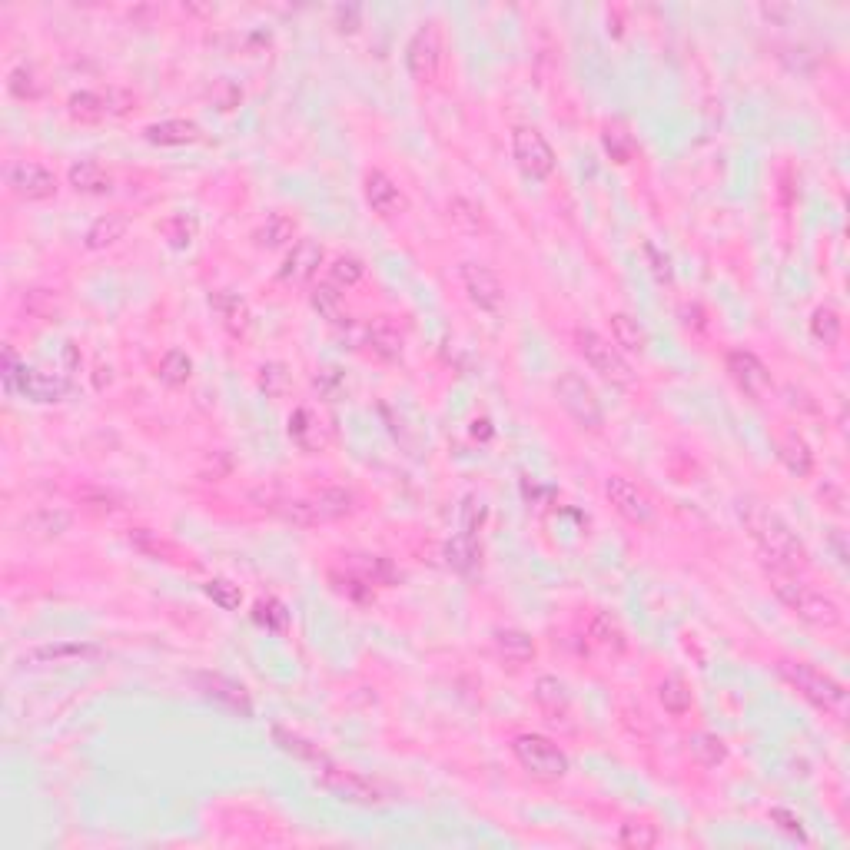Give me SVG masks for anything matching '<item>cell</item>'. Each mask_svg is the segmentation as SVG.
I'll use <instances>...</instances> for the list:
<instances>
[{"instance_id":"obj_22","label":"cell","mask_w":850,"mask_h":850,"mask_svg":"<svg viewBox=\"0 0 850 850\" xmlns=\"http://www.w3.org/2000/svg\"><path fill=\"white\" fill-rule=\"evenodd\" d=\"M492 645H495V651H499V658L505 661V665H512V668H522V665H528V661H535V655H538L535 638L522 628H495Z\"/></svg>"},{"instance_id":"obj_5","label":"cell","mask_w":850,"mask_h":850,"mask_svg":"<svg viewBox=\"0 0 850 850\" xmlns=\"http://www.w3.org/2000/svg\"><path fill=\"white\" fill-rule=\"evenodd\" d=\"M575 349L582 352L588 366H592L605 382H611V386H621V389L635 386V372H631L625 352H621L611 339L595 333V329L578 326L575 329Z\"/></svg>"},{"instance_id":"obj_20","label":"cell","mask_w":850,"mask_h":850,"mask_svg":"<svg viewBox=\"0 0 850 850\" xmlns=\"http://www.w3.org/2000/svg\"><path fill=\"white\" fill-rule=\"evenodd\" d=\"M193 681H196V691H200L203 698L223 704V708L243 714V718H253V698L240 681H233L226 675H210V671H206V675H196Z\"/></svg>"},{"instance_id":"obj_35","label":"cell","mask_w":850,"mask_h":850,"mask_svg":"<svg viewBox=\"0 0 850 850\" xmlns=\"http://www.w3.org/2000/svg\"><path fill=\"white\" fill-rule=\"evenodd\" d=\"M479 555H482V548L475 542V532H459L449 545H445V562H449V568H455L459 575H472L475 565H479Z\"/></svg>"},{"instance_id":"obj_55","label":"cell","mask_w":850,"mask_h":850,"mask_svg":"<svg viewBox=\"0 0 850 850\" xmlns=\"http://www.w3.org/2000/svg\"><path fill=\"white\" fill-rule=\"evenodd\" d=\"M316 389L323 392V396H336V392L342 389V376H339V369H323L316 376Z\"/></svg>"},{"instance_id":"obj_10","label":"cell","mask_w":850,"mask_h":850,"mask_svg":"<svg viewBox=\"0 0 850 850\" xmlns=\"http://www.w3.org/2000/svg\"><path fill=\"white\" fill-rule=\"evenodd\" d=\"M555 396H558V402H562V409L578 425H582V429L598 432L601 425H605V409H601L595 389L588 386V382L578 376V372L568 369V372H562V376L555 379Z\"/></svg>"},{"instance_id":"obj_56","label":"cell","mask_w":850,"mask_h":850,"mask_svg":"<svg viewBox=\"0 0 850 850\" xmlns=\"http://www.w3.org/2000/svg\"><path fill=\"white\" fill-rule=\"evenodd\" d=\"M333 17H336L339 30H349V34H356L359 30V7H336Z\"/></svg>"},{"instance_id":"obj_3","label":"cell","mask_w":850,"mask_h":850,"mask_svg":"<svg viewBox=\"0 0 850 850\" xmlns=\"http://www.w3.org/2000/svg\"><path fill=\"white\" fill-rule=\"evenodd\" d=\"M777 675L781 681H787L791 688L801 694L807 704H814L817 711L831 714V718H844L847 714V688L844 681H837L827 671L814 668L811 661H794V658H781L777 661Z\"/></svg>"},{"instance_id":"obj_51","label":"cell","mask_w":850,"mask_h":850,"mask_svg":"<svg viewBox=\"0 0 850 850\" xmlns=\"http://www.w3.org/2000/svg\"><path fill=\"white\" fill-rule=\"evenodd\" d=\"M645 256H648L651 273H655L658 283H671V279H675V273H671V259L661 253L655 243H645Z\"/></svg>"},{"instance_id":"obj_38","label":"cell","mask_w":850,"mask_h":850,"mask_svg":"<svg viewBox=\"0 0 850 850\" xmlns=\"http://www.w3.org/2000/svg\"><path fill=\"white\" fill-rule=\"evenodd\" d=\"M160 233L167 236V243L173 250H190L193 240L200 236V220L193 213H173L170 220H163Z\"/></svg>"},{"instance_id":"obj_29","label":"cell","mask_w":850,"mask_h":850,"mask_svg":"<svg viewBox=\"0 0 850 850\" xmlns=\"http://www.w3.org/2000/svg\"><path fill=\"white\" fill-rule=\"evenodd\" d=\"M130 230V216L123 213H103L90 223V230L84 233V246L87 250H107V246L120 243Z\"/></svg>"},{"instance_id":"obj_37","label":"cell","mask_w":850,"mask_h":850,"mask_svg":"<svg viewBox=\"0 0 850 850\" xmlns=\"http://www.w3.org/2000/svg\"><path fill=\"white\" fill-rule=\"evenodd\" d=\"M588 635H592L595 645H598L601 651H608V655H621V651H625V645H628L621 625H618V621L611 618V615H605V611L592 618V625H588Z\"/></svg>"},{"instance_id":"obj_48","label":"cell","mask_w":850,"mask_h":850,"mask_svg":"<svg viewBox=\"0 0 850 850\" xmlns=\"http://www.w3.org/2000/svg\"><path fill=\"white\" fill-rule=\"evenodd\" d=\"M203 592L213 605H220L223 611H240V605H243L240 585H233L230 578H210V582L203 585Z\"/></svg>"},{"instance_id":"obj_14","label":"cell","mask_w":850,"mask_h":850,"mask_svg":"<svg viewBox=\"0 0 850 850\" xmlns=\"http://www.w3.org/2000/svg\"><path fill=\"white\" fill-rule=\"evenodd\" d=\"M605 495H608L611 509L625 518L628 525L648 528L651 522H655V502H651V495L641 489V485L625 479V475H608Z\"/></svg>"},{"instance_id":"obj_36","label":"cell","mask_w":850,"mask_h":850,"mask_svg":"<svg viewBox=\"0 0 850 850\" xmlns=\"http://www.w3.org/2000/svg\"><path fill=\"white\" fill-rule=\"evenodd\" d=\"M688 751H691V758L698 761L701 767H721L724 761H728V744H724L718 734H711V731L691 734Z\"/></svg>"},{"instance_id":"obj_49","label":"cell","mask_w":850,"mask_h":850,"mask_svg":"<svg viewBox=\"0 0 850 850\" xmlns=\"http://www.w3.org/2000/svg\"><path fill=\"white\" fill-rule=\"evenodd\" d=\"M7 90H10V97H17V100H37L40 97V80L30 67H14L7 77Z\"/></svg>"},{"instance_id":"obj_24","label":"cell","mask_w":850,"mask_h":850,"mask_svg":"<svg viewBox=\"0 0 850 850\" xmlns=\"http://www.w3.org/2000/svg\"><path fill=\"white\" fill-rule=\"evenodd\" d=\"M210 306L213 313L220 316V323L230 329L233 336H243L246 329H250V303L240 296V293H230V289H216V293L210 296Z\"/></svg>"},{"instance_id":"obj_26","label":"cell","mask_w":850,"mask_h":850,"mask_svg":"<svg viewBox=\"0 0 850 850\" xmlns=\"http://www.w3.org/2000/svg\"><path fill=\"white\" fill-rule=\"evenodd\" d=\"M289 439H293L303 452H319L329 442L326 425L319 422L316 412L306 409V406H299L293 416H289Z\"/></svg>"},{"instance_id":"obj_7","label":"cell","mask_w":850,"mask_h":850,"mask_svg":"<svg viewBox=\"0 0 850 850\" xmlns=\"http://www.w3.org/2000/svg\"><path fill=\"white\" fill-rule=\"evenodd\" d=\"M445 60V40H442V27L435 20H425V24L416 27V34L409 37L406 44V70L416 84H435Z\"/></svg>"},{"instance_id":"obj_2","label":"cell","mask_w":850,"mask_h":850,"mask_svg":"<svg viewBox=\"0 0 850 850\" xmlns=\"http://www.w3.org/2000/svg\"><path fill=\"white\" fill-rule=\"evenodd\" d=\"M767 585L771 592L781 598V605L791 611L794 618H801L804 625L834 631L844 625V608L837 605L831 595H824L821 588L804 582L797 572H781V568H764Z\"/></svg>"},{"instance_id":"obj_27","label":"cell","mask_w":850,"mask_h":850,"mask_svg":"<svg viewBox=\"0 0 850 850\" xmlns=\"http://www.w3.org/2000/svg\"><path fill=\"white\" fill-rule=\"evenodd\" d=\"M777 455H781L784 469L791 475H797V479H807V475L814 472V452H811V445H807L804 435L784 432L781 439H777Z\"/></svg>"},{"instance_id":"obj_45","label":"cell","mask_w":850,"mask_h":850,"mask_svg":"<svg viewBox=\"0 0 850 850\" xmlns=\"http://www.w3.org/2000/svg\"><path fill=\"white\" fill-rule=\"evenodd\" d=\"M253 621L256 625H263L266 631H276V635H283V631L289 628V611L279 598H259L253 605Z\"/></svg>"},{"instance_id":"obj_39","label":"cell","mask_w":850,"mask_h":850,"mask_svg":"<svg viewBox=\"0 0 850 850\" xmlns=\"http://www.w3.org/2000/svg\"><path fill=\"white\" fill-rule=\"evenodd\" d=\"M309 303H313V309L326 319V323H333V326L346 323V306H342V293H339L333 283H319V286H313V293H309Z\"/></svg>"},{"instance_id":"obj_46","label":"cell","mask_w":850,"mask_h":850,"mask_svg":"<svg viewBox=\"0 0 850 850\" xmlns=\"http://www.w3.org/2000/svg\"><path fill=\"white\" fill-rule=\"evenodd\" d=\"M362 276H366V263L359 256H336L329 266V283L336 289H352Z\"/></svg>"},{"instance_id":"obj_23","label":"cell","mask_w":850,"mask_h":850,"mask_svg":"<svg viewBox=\"0 0 850 850\" xmlns=\"http://www.w3.org/2000/svg\"><path fill=\"white\" fill-rule=\"evenodd\" d=\"M153 147H190V143H200L203 140V130L200 123L193 120H160V123H150L143 130Z\"/></svg>"},{"instance_id":"obj_18","label":"cell","mask_w":850,"mask_h":850,"mask_svg":"<svg viewBox=\"0 0 850 850\" xmlns=\"http://www.w3.org/2000/svg\"><path fill=\"white\" fill-rule=\"evenodd\" d=\"M362 193H366V203L369 210L382 216V220H392V216H402L409 210V200L406 193L399 190L396 180L382 170H369L366 180H362Z\"/></svg>"},{"instance_id":"obj_8","label":"cell","mask_w":850,"mask_h":850,"mask_svg":"<svg viewBox=\"0 0 850 850\" xmlns=\"http://www.w3.org/2000/svg\"><path fill=\"white\" fill-rule=\"evenodd\" d=\"M137 110V97L130 90L120 87H107V90H77L74 97L67 100V113L70 120L77 123H100L107 117H127V113Z\"/></svg>"},{"instance_id":"obj_16","label":"cell","mask_w":850,"mask_h":850,"mask_svg":"<svg viewBox=\"0 0 850 850\" xmlns=\"http://www.w3.org/2000/svg\"><path fill=\"white\" fill-rule=\"evenodd\" d=\"M14 392L27 396L30 402H44V406H50V402H64L70 392H74V379L64 376V372H44L24 362L17 372Z\"/></svg>"},{"instance_id":"obj_30","label":"cell","mask_w":850,"mask_h":850,"mask_svg":"<svg viewBox=\"0 0 850 850\" xmlns=\"http://www.w3.org/2000/svg\"><path fill=\"white\" fill-rule=\"evenodd\" d=\"M293 236H296V220H293V216L269 213L266 220L256 226L253 240H256L259 250H283V246L293 243Z\"/></svg>"},{"instance_id":"obj_42","label":"cell","mask_w":850,"mask_h":850,"mask_svg":"<svg viewBox=\"0 0 850 850\" xmlns=\"http://www.w3.org/2000/svg\"><path fill=\"white\" fill-rule=\"evenodd\" d=\"M841 329H844L841 313H837L834 306H817L811 313V336L821 342V346L834 349L837 342H841Z\"/></svg>"},{"instance_id":"obj_57","label":"cell","mask_w":850,"mask_h":850,"mask_svg":"<svg viewBox=\"0 0 850 850\" xmlns=\"http://www.w3.org/2000/svg\"><path fill=\"white\" fill-rule=\"evenodd\" d=\"M831 548H834L837 562L847 565V545H844V532H841V528H831Z\"/></svg>"},{"instance_id":"obj_9","label":"cell","mask_w":850,"mask_h":850,"mask_svg":"<svg viewBox=\"0 0 850 850\" xmlns=\"http://www.w3.org/2000/svg\"><path fill=\"white\" fill-rule=\"evenodd\" d=\"M316 784L329 791L339 801H349V804H362V807H382L389 801V794L382 791L376 781L362 777L356 771H346V767H336V764H323L316 774Z\"/></svg>"},{"instance_id":"obj_25","label":"cell","mask_w":850,"mask_h":850,"mask_svg":"<svg viewBox=\"0 0 850 850\" xmlns=\"http://www.w3.org/2000/svg\"><path fill=\"white\" fill-rule=\"evenodd\" d=\"M127 542L133 545V552H140L150 562H167V565H183V555L170 538H163L160 532H150V528H130Z\"/></svg>"},{"instance_id":"obj_34","label":"cell","mask_w":850,"mask_h":850,"mask_svg":"<svg viewBox=\"0 0 850 850\" xmlns=\"http://www.w3.org/2000/svg\"><path fill=\"white\" fill-rule=\"evenodd\" d=\"M273 744L283 754H289V758H296V761H309V764H326V754H323V748H319V744H313L309 738H303V734H296V731H286V728H273Z\"/></svg>"},{"instance_id":"obj_28","label":"cell","mask_w":850,"mask_h":850,"mask_svg":"<svg viewBox=\"0 0 850 850\" xmlns=\"http://www.w3.org/2000/svg\"><path fill=\"white\" fill-rule=\"evenodd\" d=\"M535 704L542 708L552 721H565L568 711H572V698H568V688L555 675H542L535 681Z\"/></svg>"},{"instance_id":"obj_32","label":"cell","mask_w":850,"mask_h":850,"mask_svg":"<svg viewBox=\"0 0 850 850\" xmlns=\"http://www.w3.org/2000/svg\"><path fill=\"white\" fill-rule=\"evenodd\" d=\"M349 572L359 575L366 585H396L402 572L396 565L389 562V558L382 555H352L349 558Z\"/></svg>"},{"instance_id":"obj_11","label":"cell","mask_w":850,"mask_h":850,"mask_svg":"<svg viewBox=\"0 0 850 850\" xmlns=\"http://www.w3.org/2000/svg\"><path fill=\"white\" fill-rule=\"evenodd\" d=\"M512 157L528 180H548L555 173V150L538 127H515L512 130Z\"/></svg>"},{"instance_id":"obj_21","label":"cell","mask_w":850,"mask_h":850,"mask_svg":"<svg viewBox=\"0 0 850 850\" xmlns=\"http://www.w3.org/2000/svg\"><path fill=\"white\" fill-rule=\"evenodd\" d=\"M67 183L74 186L77 193H84V196H107V193H113V186H117L113 173L103 167L100 160H90V157L70 163Z\"/></svg>"},{"instance_id":"obj_47","label":"cell","mask_w":850,"mask_h":850,"mask_svg":"<svg viewBox=\"0 0 850 850\" xmlns=\"http://www.w3.org/2000/svg\"><path fill=\"white\" fill-rule=\"evenodd\" d=\"M256 382H259V392H266L269 399H283L289 389V369L283 362H263Z\"/></svg>"},{"instance_id":"obj_40","label":"cell","mask_w":850,"mask_h":850,"mask_svg":"<svg viewBox=\"0 0 850 850\" xmlns=\"http://www.w3.org/2000/svg\"><path fill=\"white\" fill-rule=\"evenodd\" d=\"M157 376H160L163 386L180 389V386H186V382L193 379V359L186 356L183 349H167V352H163V359H160Z\"/></svg>"},{"instance_id":"obj_1","label":"cell","mask_w":850,"mask_h":850,"mask_svg":"<svg viewBox=\"0 0 850 850\" xmlns=\"http://www.w3.org/2000/svg\"><path fill=\"white\" fill-rule=\"evenodd\" d=\"M738 518L744 532L758 548L764 568H781V572H801L807 565V548L797 538V532L784 522L781 512H774L771 505L758 499H741L738 502Z\"/></svg>"},{"instance_id":"obj_43","label":"cell","mask_w":850,"mask_h":850,"mask_svg":"<svg viewBox=\"0 0 850 850\" xmlns=\"http://www.w3.org/2000/svg\"><path fill=\"white\" fill-rule=\"evenodd\" d=\"M658 701L671 718H684V714L691 711V688L678 675H671L658 684Z\"/></svg>"},{"instance_id":"obj_31","label":"cell","mask_w":850,"mask_h":850,"mask_svg":"<svg viewBox=\"0 0 850 850\" xmlns=\"http://www.w3.org/2000/svg\"><path fill=\"white\" fill-rule=\"evenodd\" d=\"M611 342L621 352H631V356H645L648 349V333L641 329V323L628 313H611Z\"/></svg>"},{"instance_id":"obj_12","label":"cell","mask_w":850,"mask_h":850,"mask_svg":"<svg viewBox=\"0 0 850 850\" xmlns=\"http://www.w3.org/2000/svg\"><path fill=\"white\" fill-rule=\"evenodd\" d=\"M4 180L10 186V193L20 196L27 203H44L50 196H57L60 183H57V173L44 167L37 160H10L7 163V173Z\"/></svg>"},{"instance_id":"obj_50","label":"cell","mask_w":850,"mask_h":850,"mask_svg":"<svg viewBox=\"0 0 850 850\" xmlns=\"http://www.w3.org/2000/svg\"><path fill=\"white\" fill-rule=\"evenodd\" d=\"M771 821L781 827L784 834L797 837V841H807V831H804L801 817H797L794 811H787V807H771Z\"/></svg>"},{"instance_id":"obj_19","label":"cell","mask_w":850,"mask_h":850,"mask_svg":"<svg viewBox=\"0 0 850 850\" xmlns=\"http://www.w3.org/2000/svg\"><path fill=\"white\" fill-rule=\"evenodd\" d=\"M323 259H326L323 246H319L316 240H309V236H303V240H296L293 250L286 253L283 266H279V279H283V283H293V286H309L319 276Z\"/></svg>"},{"instance_id":"obj_15","label":"cell","mask_w":850,"mask_h":850,"mask_svg":"<svg viewBox=\"0 0 850 850\" xmlns=\"http://www.w3.org/2000/svg\"><path fill=\"white\" fill-rule=\"evenodd\" d=\"M459 283L469 296L472 306H479L482 313H502V303H505V286L495 269L482 266V263H462L459 266Z\"/></svg>"},{"instance_id":"obj_13","label":"cell","mask_w":850,"mask_h":850,"mask_svg":"<svg viewBox=\"0 0 850 850\" xmlns=\"http://www.w3.org/2000/svg\"><path fill=\"white\" fill-rule=\"evenodd\" d=\"M103 655L100 645L90 641H47V645H34L20 651V665L24 668H64V665H87Z\"/></svg>"},{"instance_id":"obj_17","label":"cell","mask_w":850,"mask_h":850,"mask_svg":"<svg viewBox=\"0 0 850 850\" xmlns=\"http://www.w3.org/2000/svg\"><path fill=\"white\" fill-rule=\"evenodd\" d=\"M724 366H728V376L734 379V386H738L748 399L758 402L767 396V389H771V372H767V366L751 349H731Z\"/></svg>"},{"instance_id":"obj_44","label":"cell","mask_w":850,"mask_h":850,"mask_svg":"<svg viewBox=\"0 0 850 850\" xmlns=\"http://www.w3.org/2000/svg\"><path fill=\"white\" fill-rule=\"evenodd\" d=\"M661 841V831L658 824H648V821H625L618 827V844L628 847V850H651L658 847Z\"/></svg>"},{"instance_id":"obj_33","label":"cell","mask_w":850,"mask_h":850,"mask_svg":"<svg viewBox=\"0 0 850 850\" xmlns=\"http://www.w3.org/2000/svg\"><path fill=\"white\" fill-rule=\"evenodd\" d=\"M366 346L376 352L379 359L392 362L402 356V333L389 323V319H376V323L366 326Z\"/></svg>"},{"instance_id":"obj_41","label":"cell","mask_w":850,"mask_h":850,"mask_svg":"<svg viewBox=\"0 0 850 850\" xmlns=\"http://www.w3.org/2000/svg\"><path fill=\"white\" fill-rule=\"evenodd\" d=\"M70 522H74V515L64 512V509H40L34 515H27V528L30 535L37 538H60L70 528Z\"/></svg>"},{"instance_id":"obj_54","label":"cell","mask_w":850,"mask_h":850,"mask_svg":"<svg viewBox=\"0 0 850 850\" xmlns=\"http://www.w3.org/2000/svg\"><path fill=\"white\" fill-rule=\"evenodd\" d=\"M605 150L615 157L618 163H628L631 160V143H621V133H605Z\"/></svg>"},{"instance_id":"obj_4","label":"cell","mask_w":850,"mask_h":850,"mask_svg":"<svg viewBox=\"0 0 850 850\" xmlns=\"http://www.w3.org/2000/svg\"><path fill=\"white\" fill-rule=\"evenodd\" d=\"M273 512L299 528H316L326 522H339V518L356 512V495L349 489H323L316 495H306V499H283L279 505H273Z\"/></svg>"},{"instance_id":"obj_52","label":"cell","mask_w":850,"mask_h":850,"mask_svg":"<svg viewBox=\"0 0 850 850\" xmlns=\"http://www.w3.org/2000/svg\"><path fill=\"white\" fill-rule=\"evenodd\" d=\"M27 313L44 316V319L57 313V303H54V296H50V289H30V293H27Z\"/></svg>"},{"instance_id":"obj_53","label":"cell","mask_w":850,"mask_h":850,"mask_svg":"<svg viewBox=\"0 0 850 850\" xmlns=\"http://www.w3.org/2000/svg\"><path fill=\"white\" fill-rule=\"evenodd\" d=\"M20 366H24V362H20V359H17V352L7 346V349H4V389H7V392H14Z\"/></svg>"},{"instance_id":"obj_6","label":"cell","mask_w":850,"mask_h":850,"mask_svg":"<svg viewBox=\"0 0 850 850\" xmlns=\"http://www.w3.org/2000/svg\"><path fill=\"white\" fill-rule=\"evenodd\" d=\"M512 754L515 761L525 767L532 777H542V781H562V777L572 771V761H568V754L558 748V744L552 738H545V734H515L512 738Z\"/></svg>"}]
</instances>
